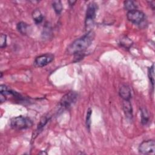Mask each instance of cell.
<instances>
[{
	"instance_id": "5",
	"label": "cell",
	"mask_w": 155,
	"mask_h": 155,
	"mask_svg": "<svg viewBox=\"0 0 155 155\" xmlns=\"http://www.w3.org/2000/svg\"><path fill=\"white\" fill-rule=\"evenodd\" d=\"M127 19L133 24H140L145 19V14L142 11L134 10L129 11L127 13Z\"/></svg>"
},
{
	"instance_id": "4",
	"label": "cell",
	"mask_w": 155,
	"mask_h": 155,
	"mask_svg": "<svg viewBox=\"0 0 155 155\" xmlns=\"http://www.w3.org/2000/svg\"><path fill=\"white\" fill-rule=\"evenodd\" d=\"M78 94L75 91H70L65 94L59 101V107L61 110H67L70 108L76 101Z\"/></svg>"
},
{
	"instance_id": "20",
	"label": "cell",
	"mask_w": 155,
	"mask_h": 155,
	"mask_svg": "<svg viewBox=\"0 0 155 155\" xmlns=\"http://www.w3.org/2000/svg\"><path fill=\"white\" fill-rule=\"evenodd\" d=\"M148 3L150 4V6L153 10H154V7H155V1H148Z\"/></svg>"
},
{
	"instance_id": "11",
	"label": "cell",
	"mask_w": 155,
	"mask_h": 155,
	"mask_svg": "<svg viewBox=\"0 0 155 155\" xmlns=\"http://www.w3.org/2000/svg\"><path fill=\"white\" fill-rule=\"evenodd\" d=\"M50 117V116H43L42 118L41 119L39 123L38 124V127H37V128L36 130V133L35 134V136H37V135L38 134V133H39V132L42 130V128L44 127V126L47 124V123L48 122V121L49 120Z\"/></svg>"
},
{
	"instance_id": "9",
	"label": "cell",
	"mask_w": 155,
	"mask_h": 155,
	"mask_svg": "<svg viewBox=\"0 0 155 155\" xmlns=\"http://www.w3.org/2000/svg\"><path fill=\"white\" fill-rule=\"evenodd\" d=\"M123 110L125 116L130 119L133 117V108L130 101H123Z\"/></svg>"
},
{
	"instance_id": "19",
	"label": "cell",
	"mask_w": 155,
	"mask_h": 155,
	"mask_svg": "<svg viewBox=\"0 0 155 155\" xmlns=\"http://www.w3.org/2000/svg\"><path fill=\"white\" fill-rule=\"evenodd\" d=\"M7 45V36L4 34L0 35V47L3 48Z\"/></svg>"
},
{
	"instance_id": "14",
	"label": "cell",
	"mask_w": 155,
	"mask_h": 155,
	"mask_svg": "<svg viewBox=\"0 0 155 155\" xmlns=\"http://www.w3.org/2000/svg\"><path fill=\"white\" fill-rule=\"evenodd\" d=\"M140 116H141V122L142 125H147L150 120V116L148 111L145 108H141L140 109Z\"/></svg>"
},
{
	"instance_id": "1",
	"label": "cell",
	"mask_w": 155,
	"mask_h": 155,
	"mask_svg": "<svg viewBox=\"0 0 155 155\" xmlns=\"http://www.w3.org/2000/svg\"><path fill=\"white\" fill-rule=\"evenodd\" d=\"M94 37L95 34L92 30L87 31L84 35L71 42L67 47V51L70 54H75L76 53L84 52L91 44Z\"/></svg>"
},
{
	"instance_id": "17",
	"label": "cell",
	"mask_w": 155,
	"mask_h": 155,
	"mask_svg": "<svg viewBox=\"0 0 155 155\" xmlns=\"http://www.w3.org/2000/svg\"><path fill=\"white\" fill-rule=\"evenodd\" d=\"M148 75L150 82L152 84L153 87H154V64L148 69Z\"/></svg>"
},
{
	"instance_id": "8",
	"label": "cell",
	"mask_w": 155,
	"mask_h": 155,
	"mask_svg": "<svg viewBox=\"0 0 155 155\" xmlns=\"http://www.w3.org/2000/svg\"><path fill=\"white\" fill-rule=\"evenodd\" d=\"M119 94L123 101H130L131 98V89L127 85H122L119 88Z\"/></svg>"
},
{
	"instance_id": "16",
	"label": "cell",
	"mask_w": 155,
	"mask_h": 155,
	"mask_svg": "<svg viewBox=\"0 0 155 155\" xmlns=\"http://www.w3.org/2000/svg\"><path fill=\"white\" fill-rule=\"evenodd\" d=\"M52 7L54 9V11L55 13L58 15H59L62 10V5L61 3V1H54L52 2Z\"/></svg>"
},
{
	"instance_id": "7",
	"label": "cell",
	"mask_w": 155,
	"mask_h": 155,
	"mask_svg": "<svg viewBox=\"0 0 155 155\" xmlns=\"http://www.w3.org/2000/svg\"><path fill=\"white\" fill-rule=\"evenodd\" d=\"M54 59V55L50 53H47L44 54L40 55L36 57L35 59L34 64L36 67H44L51 62L53 61Z\"/></svg>"
},
{
	"instance_id": "12",
	"label": "cell",
	"mask_w": 155,
	"mask_h": 155,
	"mask_svg": "<svg viewBox=\"0 0 155 155\" xmlns=\"http://www.w3.org/2000/svg\"><path fill=\"white\" fill-rule=\"evenodd\" d=\"M32 18H33V19L35 21L36 24H41L44 19V16H43L42 14L41 13V11L38 9H36L33 12Z\"/></svg>"
},
{
	"instance_id": "10",
	"label": "cell",
	"mask_w": 155,
	"mask_h": 155,
	"mask_svg": "<svg viewBox=\"0 0 155 155\" xmlns=\"http://www.w3.org/2000/svg\"><path fill=\"white\" fill-rule=\"evenodd\" d=\"M17 30L22 35H27L30 29V27L27 23L24 22H19L16 25Z\"/></svg>"
},
{
	"instance_id": "3",
	"label": "cell",
	"mask_w": 155,
	"mask_h": 155,
	"mask_svg": "<svg viewBox=\"0 0 155 155\" xmlns=\"http://www.w3.org/2000/svg\"><path fill=\"white\" fill-rule=\"evenodd\" d=\"M97 7L96 3L91 2L88 4L86 13H85V28L88 31H91L90 29L94 25V19L96 16Z\"/></svg>"
},
{
	"instance_id": "13",
	"label": "cell",
	"mask_w": 155,
	"mask_h": 155,
	"mask_svg": "<svg viewBox=\"0 0 155 155\" xmlns=\"http://www.w3.org/2000/svg\"><path fill=\"white\" fill-rule=\"evenodd\" d=\"M119 44L121 47L126 48L129 49L133 45V41L127 36H125L121 38L119 41Z\"/></svg>"
},
{
	"instance_id": "2",
	"label": "cell",
	"mask_w": 155,
	"mask_h": 155,
	"mask_svg": "<svg viewBox=\"0 0 155 155\" xmlns=\"http://www.w3.org/2000/svg\"><path fill=\"white\" fill-rule=\"evenodd\" d=\"M33 125L31 120L26 116H19L13 117L10 120V126L14 130H21L27 129Z\"/></svg>"
},
{
	"instance_id": "21",
	"label": "cell",
	"mask_w": 155,
	"mask_h": 155,
	"mask_svg": "<svg viewBox=\"0 0 155 155\" xmlns=\"http://www.w3.org/2000/svg\"><path fill=\"white\" fill-rule=\"evenodd\" d=\"M76 2V1H68V4L70 6H73L75 3Z\"/></svg>"
},
{
	"instance_id": "15",
	"label": "cell",
	"mask_w": 155,
	"mask_h": 155,
	"mask_svg": "<svg viewBox=\"0 0 155 155\" xmlns=\"http://www.w3.org/2000/svg\"><path fill=\"white\" fill-rule=\"evenodd\" d=\"M124 7L125 10L129 11L136 10L137 8V5L136 2L133 1H125L124 2Z\"/></svg>"
},
{
	"instance_id": "6",
	"label": "cell",
	"mask_w": 155,
	"mask_h": 155,
	"mask_svg": "<svg viewBox=\"0 0 155 155\" xmlns=\"http://www.w3.org/2000/svg\"><path fill=\"white\" fill-rule=\"evenodd\" d=\"M155 150V142L154 140H144L139 145L138 151L143 154H154Z\"/></svg>"
},
{
	"instance_id": "18",
	"label": "cell",
	"mask_w": 155,
	"mask_h": 155,
	"mask_svg": "<svg viewBox=\"0 0 155 155\" xmlns=\"http://www.w3.org/2000/svg\"><path fill=\"white\" fill-rule=\"evenodd\" d=\"M91 114H92V110L90 108H89L87 111V114H86V117H85V125H86L87 128L88 130H90Z\"/></svg>"
}]
</instances>
